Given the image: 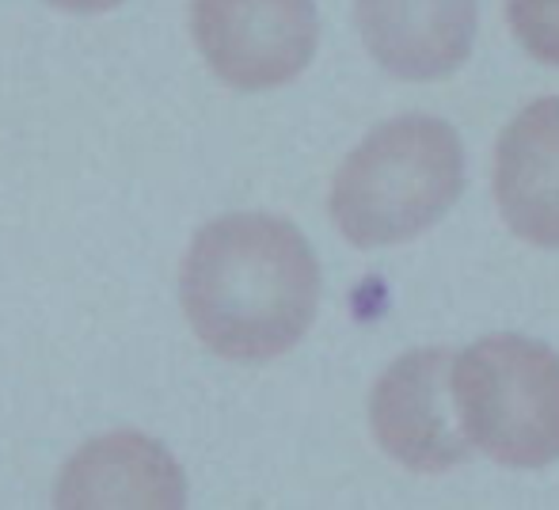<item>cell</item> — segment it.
<instances>
[{
  "mask_svg": "<svg viewBox=\"0 0 559 510\" xmlns=\"http://www.w3.org/2000/svg\"><path fill=\"white\" fill-rule=\"evenodd\" d=\"M495 199L518 237L559 248V96L530 104L499 138Z\"/></svg>",
  "mask_w": 559,
  "mask_h": 510,
  "instance_id": "8",
  "label": "cell"
},
{
  "mask_svg": "<svg viewBox=\"0 0 559 510\" xmlns=\"http://www.w3.org/2000/svg\"><path fill=\"white\" fill-rule=\"evenodd\" d=\"M317 305V256L282 217H217L183 259V312L194 335L236 363L286 355L309 332Z\"/></svg>",
  "mask_w": 559,
  "mask_h": 510,
  "instance_id": "1",
  "label": "cell"
},
{
  "mask_svg": "<svg viewBox=\"0 0 559 510\" xmlns=\"http://www.w3.org/2000/svg\"><path fill=\"white\" fill-rule=\"evenodd\" d=\"M456 423L507 469L559 461V355L525 335H487L449 370Z\"/></svg>",
  "mask_w": 559,
  "mask_h": 510,
  "instance_id": "3",
  "label": "cell"
},
{
  "mask_svg": "<svg viewBox=\"0 0 559 510\" xmlns=\"http://www.w3.org/2000/svg\"><path fill=\"white\" fill-rule=\"evenodd\" d=\"M191 31L206 66L243 92L294 81L320 35L312 0H194Z\"/></svg>",
  "mask_w": 559,
  "mask_h": 510,
  "instance_id": "4",
  "label": "cell"
},
{
  "mask_svg": "<svg viewBox=\"0 0 559 510\" xmlns=\"http://www.w3.org/2000/svg\"><path fill=\"white\" fill-rule=\"evenodd\" d=\"M58 510H183L187 476L168 450L138 430H111L66 461Z\"/></svg>",
  "mask_w": 559,
  "mask_h": 510,
  "instance_id": "6",
  "label": "cell"
},
{
  "mask_svg": "<svg viewBox=\"0 0 559 510\" xmlns=\"http://www.w3.org/2000/svg\"><path fill=\"white\" fill-rule=\"evenodd\" d=\"M369 54L400 81H438L476 43V0H358Z\"/></svg>",
  "mask_w": 559,
  "mask_h": 510,
  "instance_id": "7",
  "label": "cell"
},
{
  "mask_svg": "<svg viewBox=\"0 0 559 510\" xmlns=\"http://www.w3.org/2000/svg\"><path fill=\"white\" fill-rule=\"evenodd\" d=\"M514 38L545 66H559V0H507Z\"/></svg>",
  "mask_w": 559,
  "mask_h": 510,
  "instance_id": "9",
  "label": "cell"
},
{
  "mask_svg": "<svg viewBox=\"0 0 559 510\" xmlns=\"http://www.w3.org/2000/svg\"><path fill=\"white\" fill-rule=\"evenodd\" d=\"M453 355L442 347L407 351L381 373L369 396V423L389 458L415 473H445L472 453L449 404Z\"/></svg>",
  "mask_w": 559,
  "mask_h": 510,
  "instance_id": "5",
  "label": "cell"
},
{
  "mask_svg": "<svg viewBox=\"0 0 559 510\" xmlns=\"http://www.w3.org/2000/svg\"><path fill=\"white\" fill-rule=\"evenodd\" d=\"M61 12H76V15H96V12H111L122 0H50Z\"/></svg>",
  "mask_w": 559,
  "mask_h": 510,
  "instance_id": "10",
  "label": "cell"
},
{
  "mask_svg": "<svg viewBox=\"0 0 559 510\" xmlns=\"http://www.w3.org/2000/svg\"><path fill=\"white\" fill-rule=\"evenodd\" d=\"M464 191V149L453 127L404 115L377 127L343 161L332 217L350 245L384 248L427 233Z\"/></svg>",
  "mask_w": 559,
  "mask_h": 510,
  "instance_id": "2",
  "label": "cell"
}]
</instances>
